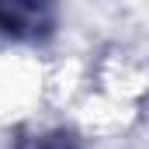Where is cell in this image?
Wrapping results in <instances>:
<instances>
[{"instance_id":"6da1fadb","label":"cell","mask_w":149,"mask_h":149,"mask_svg":"<svg viewBox=\"0 0 149 149\" xmlns=\"http://www.w3.org/2000/svg\"><path fill=\"white\" fill-rule=\"evenodd\" d=\"M59 31V7L45 0H0V38L45 45Z\"/></svg>"},{"instance_id":"7a4b0ae2","label":"cell","mask_w":149,"mask_h":149,"mask_svg":"<svg viewBox=\"0 0 149 149\" xmlns=\"http://www.w3.org/2000/svg\"><path fill=\"white\" fill-rule=\"evenodd\" d=\"M10 149H83V139L70 125H45V128H21Z\"/></svg>"}]
</instances>
